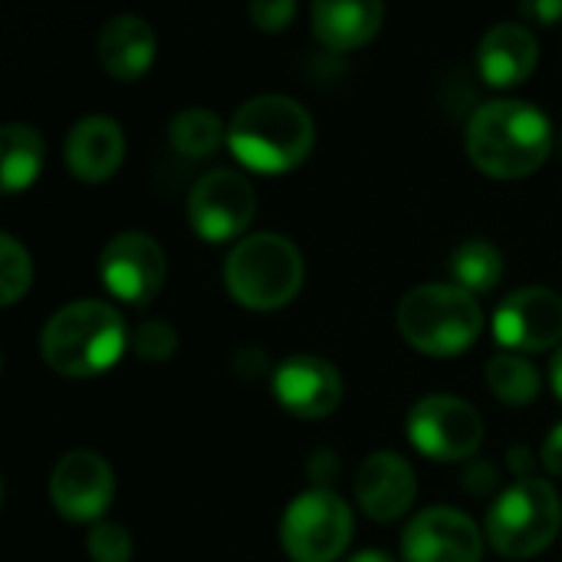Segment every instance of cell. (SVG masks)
I'll return each instance as SVG.
<instances>
[{
  "instance_id": "cell-1",
  "label": "cell",
  "mask_w": 562,
  "mask_h": 562,
  "mask_svg": "<svg viewBox=\"0 0 562 562\" xmlns=\"http://www.w3.org/2000/svg\"><path fill=\"white\" fill-rule=\"evenodd\" d=\"M553 148L550 119L520 99H491L468 122V155L491 178H527Z\"/></svg>"
},
{
  "instance_id": "cell-2",
  "label": "cell",
  "mask_w": 562,
  "mask_h": 562,
  "mask_svg": "<svg viewBox=\"0 0 562 562\" xmlns=\"http://www.w3.org/2000/svg\"><path fill=\"white\" fill-rule=\"evenodd\" d=\"M227 145L240 165L280 175L310 158L316 145V122L290 95H254L234 112Z\"/></svg>"
},
{
  "instance_id": "cell-27",
  "label": "cell",
  "mask_w": 562,
  "mask_h": 562,
  "mask_svg": "<svg viewBox=\"0 0 562 562\" xmlns=\"http://www.w3.org/2000/svg\"><path fill=\"white\" fill-rule=\"evenodd\" d=\"M296 13V3L293 0H257L250 3V20L257 30H267V33H280Z\"/></svg>"
},
{
  "instance_id": "cell-32",
  "label": "cell",
  "mask_w": 562,
  "mask_h": 562,
  "mask_svg": "<svg viewBox=\"0 0 562 562\" xmlns=\"http://www.w3.org/2000/svg\"><path fill=\"white\" fill-rule=\"evenodd\" d=\"M346 562H395L385 550H362V553H356L352 560Z\"/></svg>"
},
{
  "instance_id": "cell-20",
  "label": "cell",
  "mask_w": 562,
  "mask_h": 562,
  "mask_svg": "<svg viewBox=\"0 0 562 562\" xmlns=\"http://www.w3.org/2000/svg\"><path fill=\"white\" fill-rule=\"evenodd\" d=\"M0 142H3V165H0L3 191L16 194L30 188L43 168V135L26 122H7Z\"/></svg>"
},
{
  "instance_id": "cell-10",
  "label": "cell",
  "mask_w": 562,
  "mask_h": 562,
  "mask_svg": "<svg viewBox=\"0 0 562 562\" xmlns=\"http://www.w3.org/2000/svg\"><path fill=\"white\" fill-rule=\"evenodd\" d=\"M257 194L250 181L237 171H207L188 198V221L201 240L224 244L244 234L254 221Z\"/></svg>"
},
{
  "instance_id": "cell-21",
  "label": "cell",
  "mask_w": 562,
  "mask_h": 562,
  "mask_svg": "<svg viewBox=\"0 0 562 562\" xmlns=\"http://www.w3.org/2000/svg\"><path fill=\"white\" fill-rule=\"evenodd\" d=\"M487 385L507 405H530V402H537L543 379L530 359H524L517 352H504L487 362Z\"/></svg>"
},
{
  "instance_id": "cell-5",
  "label": "cell",
  "mask_w": 562,
  "mask_h": 562,
  "mask_svg": "<svg viewBox=\"0 0 562 562\" xmlns=\"http://www.w3.org/2000/svg\"><path fill=\"white\" fill-rule=\"evenodd\" d=\"M224 283L247 310H280L303 286V257L296 244L273 231L250 234L227 254Z\"/></svg>"
},
{
  "instance_id": "cell-9",
  "label": "cell",
  "mask_w": 562,
  "mask_h": 562,
  "mask_svg": "<svg viewBox=\"0 0 562 562\" xmlns=\"http://www.w3.org/2000/svg\"><path fill=\"white\" fill-rule=\"evenodd\" d=\"M165 250L155 237L142 231H122L115 234L99 257V277L105 290L132 306L151 303L165 286Z\"/></svg>"
},
{
  "instance_id": "cell-22",
  "label": "cell",
  "mask_w": 562,
  "mask_h": 562,
  "mask_svg": "<svg viewBox=\"0 0 562 562\" xmlns=\"http://www.w3.org/2000/svg\"><path fill=\"white\" fill-rule=\"evenodd\" d=\"M451 273H454V280H458L461 290H468V293H487L504 277V257H501V250L494 244L474 237V240H464L451 254Z\"/></svg>"
},
{
  "instance_id": "cell-7",
  "label": "cell",
  "mask_w": 562,
  "mask_h": 562,
  "mask_svg": "<svg viewBox=\"0 0 562 562\" xmlns=\"http://www.w3.org/2000/svg\"><path fill=\"white\" fill-rule=\"evenodd\" d=\"M352 510L326 487L300 494L280 524V543L293 562H336L352 543Z\"/></svg>"
},
{
  "instance_id": "cell-30",
  "label": "cell",
  "mask_w": 562,
  "mask_h": 562,
  "mask_svg": "<svg viewBox=\"0 0 562 562\" xmlns=\"http://www.w3.org/2000/svg\"><path fill=\"white\" fill-rule=\"evenodd\" d=\"M530 464H533V461H530L527 448H520V445H517V448L510 451V468H514V474H520V481H524V477H530Z\"/></svg>"
},
{
  "instance_id": "cell-6",
  "label": "cell",
  "mask_w": 562,
  "mask_h": 562,
  "mask_svg": "<svg viewBox=\"0 0 562 562\" xmlns=\"http://www.w3.org/2000/svg\"><path fill=\"white\" fill-rule=\"evenodd\" d=\"M560 524L562 507L553 484L524 477L494 501L487 514V540L507 560H530L557 540Z\"/></svg>"
},
{
  "instance_id": "cell-3",
  "label": "cell",
  "mask_w": 562,
  "mask_h": 562,
  "mask_svg": "<svg viewBox=\"0 0 562 562\" xmlns=\"http://www.w3.org/2000/svg\"><path fill=\"white\" fill-rule=\"evenodd\" d=\"M43 362L69 379L109 372L125 352V319L99 300H76L49 316L40 336Z\"/></svg>"
},
{
  "instance_id": "cell-33",
  "label": "cell",
  "mask_w": 562,
  "mask_h": 562,
  "mask_svg": "<svg viewBox=\"0 0 562 562\" xmlns=\"http://www.w3.org/2000/svg\"><path fill=\"white\" fill-rule=\"evenodd\" d=\"M560 158H562V132H560Z\"/></svg>"
},
{
  "instance_id": "cell-8",
  "label": "cell",
  "mask_w": 562,
  "mask_h": 562,
  "mask_svg": "<svg viewBox=\"0 0 562 562\" xmlns=\"http://www.w3.org/2000/svg\"><path fill=\"white\" fill-rule=\"evenodd\" d=\"M408 438L435 461H464L477 454L484 441V422L464 398L425 395L408 415Z\"/></svg>"
},
{
  "instance_id": "cell-4",
  "label": "cell",
  "mask_w": 562,
  "mask_h": 562,
  "mask_svg": "<svg viewBox=\"0 0 562 562\" xmlns=\"http://www.w3.org/2000/svg\"><path fill=\"white\" fill-rule=\"evenodd\" d=\"M405 342L425 356H458L484 329V313L474 293L458 283H425L402 296L395 313Z\"/></svg>"
},
{
  "instance_id": "cell-23",
  "label": "cell",
  "mask_w": 562,
  "mask_h": 562,
  "mask_svg": "<svg viewBox=\"0 0 562 562\" xmlns=\"http://www.w3.org/2000/svg\"><path fill=\"white\" fill-rule=\"evenodd\" d=\"M168 138L175 145L178 155H188V158H207L211 151H217V145L227 138V128L224 122L207 112V109H184L171 119V128H168Z\"/></svg>"
},
{
  "instance_id": "cell-15",
  "label": "cell",
  "mask_w": 562,
  "mask_h": 562,
  "mask_svg": "<svg viewBox=\"0 0 562 562\" xmlns=\"http://www.w3.org/2000/svg\"><path fill=\"white\" fill-rule=\"evenodd\" d=\"M418 494V481L412 464L395 454V451H375L362 461L359 474H356V497L359 507L379 520V524H392L398 520Z\"/></svg>"
},
{
  "instance_id": "cell-28",
  "label": "cell",
  "mask_w": 562,
  "mask_h": 562,
  "mask_svg": "<svg viewBox=\"0 0 562 562\" xmlns=\"http://www.w3.org/2000/svg\"><path fill=\"white\" fill-rule=\"evenodd\" d=\"M543 468L550 474L562 477V422L547 435V441H543Z\"/></svg>"
},
{
  "instance_id": "cell-31",
  "label": "cell",
  "mask_w": 562,
  "mask_h": 562,
  "mask_svg": "<svg viewBox=\"0 0 562 562\" xmlns=\"http://www.w3.org/2000/svg\"><path fill=\"white\" fill-rule=\"evenodd\" d=\"M550 379H553V392L560 395V402H562V346L557 349V356H553V369H550Z\"/></svg>"
},
{
  "instance_id": "cell-18",
  "label": "cell",
  "mask_w": 562,
  "mask_h": 562,
  "mask_svg": "<svg viewBox=\"0 0 562 562\" xmlns=\"http://www.w3.org/2000/svg\"><path fill=\"white\" fill-rule=\"evenodd\" d=\"M537 36L524 23H497L484 33L481 49H477V66L481 76L491 86H520L533 69H537Z\"/></svg>"
},
{
  "instance_id": "cell-26",
  "label": "cell",
  "mask_w": 562,
  "mask_h": 562,
  "mask_svg": "<svg viewBox=\"0 0 562 562\" xmlns=\"http://www.w3.org/2000/svg\"><path fill=\"white\" fill-rule=\"evenodd\" d=\"M132 352L145 362H165L178 349V333L165 319H145L132 333Z\"/></svg>"
},
{
  "instance_id": "cell-25",
  "label": "cell",
  "mask_w": 562,
  "mask_h": 562,
  "mask_svg": "<svg viewBox=\"0 0 562 562\" xmlns=\"http://www.w3.org/2000/svg\"><path fill=\"white\" fill-rule=\"evenodd\" d=\"M86 550L95 562H128L132 560V537L122 524H112V520H99L92 524L89 537H86Z\"/></svg>"
},
{
  "instance_id": "cell-29",
  "label": "cell",
  "mask_w": 562,
  "mask_h": 562,
  "mask_svg": "<svg viewBox=\"0 0 562 562\" xmlns=\"http://www.w3.org/2000/svg\"><path fill=\"white\" fill-rule=\"evenodd\" d=\"M524 13L537 23H553L562 16V0H540V3H524Z\"/></svg>"
},
{
  "instance_id": "cell-14",
  "label": "cell",
  "mask_w": 562,
  "mask_h": 562,
  "mask_svg": "<svg viewBox=\"0 0 562 562\" xmlns=\"http://www.w3.org/2000/svg\"><path fill=\"white\" fill-rule=\"evenodd\" d=\"M342 375L319 356H293L273 372L277 402L296 418H326L342 402Z\"/></svg>"
},
{
  "instance_id": "cell-13",
  "label": "cell",
  "mask_w": 562,
  "mask_h": 562,
  "mask_svg": "<svg viewBox=\"0 0 562 562\" xmlns=\"http://www.w3.org/2000/svg\"><path fill=\"white\" fill-rule=\"evenodd\" d=\"M481 530L454 507H431L418 514L402 537L405 562H481Z\"/></svg>"
},
{
  "instance_id": "cell-11",
  "label": "cell",
  "mask_w": 562,
  "mask_h": 562,
  "mask_svg": "<svg viewBox=\"0 0 562 562\" xmlns=\"http://www.w3.org/2000/svg\"><path fill=\"white\" fill-rule=\"evenodd\" d=\"M115 497L112 464L86 448L63 454L49 474V501L72 524H99Z\"/></svg>"
},
{
  "instance_id": "cell-17",
  "label": "cell",
  "mask_w": 562,
  "mask_h": 562,
  "mask_svg": "<svg viewBox=\"0 0 562 562\" xmlns=\"http://www.w3.org/2000/svg\"><path fill=\"white\" fill-rule=\"evenodd\" d=\"M158 36L148 20L135 13H119L99 30V63L119 82L145 76L155 63Z\"/></svg>"
},
{
  "instance_id": "cell-24",
  "label": "cell",
  "mask_w": 562,
  "mask_h": 562,
  "mask_svg": "<svg viewBox=\"0 0 562 562\" xmlns=\"http://www.w3.org/2000/svg\"><path fill=\"white\" fill-rule=\"evenodd\" d=\"M33 283V260L13 234H0V300L13 306Z\"/></svg>"
},
{
  "instance_id": "cell-19",
  "label": "cell",
  "mask_w": 562,
  "mask_h": 562,
  "mask_svg": "<svg viewBox=\"0 0 562 562\" xmlns=\"http://www.w3.org/2000/svg\"><path fill=\"white\" fill-rule=\"evenodd\" d=\"M385 7L379 0H316L313 3V33L323 46L336 53L359 49L382 26Z\"/></svg>"
},
{
  "instance_id": "cell-16",
  "label": "cell",
  "mask_w": 562,
  "mask_h": 562,
  "mask_svg": "<svg viewBox=\"0 0 562 562\" xmlns=\"http://www.w3.org/2000/svg\"><path fill=\"white\" fill-rule=\"evenodd\" d=\"M122 158H125V135L115 119L86 115L69 128L66 165L79 181L99 184V181L112 178L119 171Z\"/></svg>"
},
{
  "instance_id": "cell-12",
  "label": "cell",
  "mask_w": 562,
  "mask_h": 562,
  "mask_svg": "<svg viewBox=\"0 0 562 562\" xmlns=\"http://www.w3.org/2000/svg\"><path fill=\"white\" fill-rule=\"evenodd\" d=\"M494 336L510 352H543L562 342V296L547 286L514 290L494 313Z\"/></svg>"
}]
</instances>
